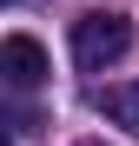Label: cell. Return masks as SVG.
<instances>
[{"instance_id": "277c9868", "label": "cell", "mask_w": 139, "mask_h": 146, "mask_svg": "<svg viewBox=\"0 0 139 146\" xmlns=\"http://www.w3.org/2000/svg\"><path fill=\"white\" fill-rule=\"evenodd\" d=\"M80 146H106V139H80Z\"/></svg>"}, {"instance_id": "7a4b0ae2", "label": "cell", "mask_w": 139, "mask_h": 146, "mask_svg": "<svg viewBox=\"0 0 139 146\" xmlns=\"http://www.w3.org/2000/svg\"><path fill=\"white\" fill-rule=\"evenodd\" d=\"M46 80V46L33 33H13V40H0V86H13V93H33Z\"/></svg>"}, {"instance_id": "3957f363", "label": "cell", "mask_w": 139, "mask_h": 146, "mask_svg": "<svg viewBox=\"0 0 139 146\" xmlns=\"http://www.w3.org/2000/svg\"><path fill=\"white\" fill-rule=\"evenodd\" d=\"M93 106H99L113 126H126L132 139H139V80H119V86H99L93 93Z\"/></svg>"}, {"instance_id": "5b68a950", "label": "cell", "mask_w": 139, "mask_h": 146, "mask_svg": "<svg viewBox=\"0 0 139 146\" xmlns=\"http://www.w3.org/2000/svg\"><path fill=\"white\" fill-rule=\"evenodd\" d=\"M0 146H13V139H7V133H0Z\"/></svg>"}, {"instance_id": "6da1fadb", "label": "cell", "mask_w": 139, "mask_h": 146, "mask_svg": "<svg viewBox=\"0 0 139 146\" xmlns=\"http://www.w3.org/2000/svg\"><path fill=\"white\" fill-rule=\"evenodd\" d=\"M132 53V13H80L73 20V66L80 73H106Z\"/></svg>"}, {"instance_id": "8992f818", "label": "cell", "mask_w": 139, "mask_h": 146, "mask_svg": "<svg viewBox=\"0 0 139 146\" xmlns=\"http://www.w3.org/2000/svg\"><path fill=\"white\" fill-rule=\"evenodd\" d=\"M0 7H13V0H0Z\"/></svg>"}]
</instances>
